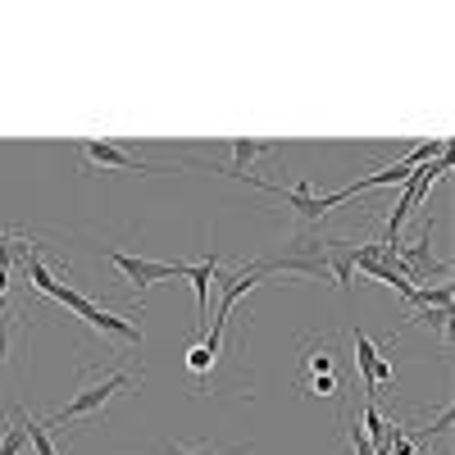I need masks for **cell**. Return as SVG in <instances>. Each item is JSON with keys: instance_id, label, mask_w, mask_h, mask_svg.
Here are the masks:
<instances>
[{"instance_id": "1", "label": "cell", "mask_w": 455, "mask_h": 455, "mask_svg": "<svg viewBox=\"0 0 455 455\" xmlns=\"http://www.w3.org/2000/svg\"><path fill=\"white\" fill-rule=\"evenodd\" d=\"M137 383H141V373H128V369H109V373H100V378L83 373V392L73 396L68 405H60L46 424H51V428H60V424L96 419V414H100L114 396H132V387H137Z\"/></svg>"}, {"instance_id": "2", "label": "cell", "mask_w": 455, "mask_h": 455, "mask_svg": "<svg viewBox=\"0 0 455 455\" xmlns=\"http://www.w3.org/2000/svg\"><path fill=\"white\" fill-rule=\"evenodd\" d=\"M446 169H451V160L446 156H437V160H428V164H419L410 178H405V192H401V201H396V210H392V219H387V233H383V242H401V228H405V219L419 210L424 201H428V192L446 178Z\"/></svg>"}, {"instance_id": "3", "label": "cell", "mask_w": 455, "mask_h": 455, "mask_svg": "<svg viewBox=\"0 0 455 455\" xmlns=\"http://www.w3.org/2000/svg\"><path fill=\"white\" fill-rule=\"evenodd\" d=\"M105 259L124 274V283L132 291H146V287H156L164 278H187V269H192V264H182V259L164 264V259H141V255H128V251H105Z\"/></svg>"}, {"instance_id": "4", "label": "cell", "mask_w": 455, "mask_h": 455, "mask_svg": "<svg viewBox=\"0 0 455 455\" xmlns=\"http://www.w3.org/2000/svg\"><path fill=\"white\" fill-rule=\"evenodd\" d=\"M78 156H83V169H128V173H156L150 164H141L137 156H128V150L119 141H83L78 146Z\"/></svg>"}, {"instance_id": "5", "label": "cell", "mask_w": 455, "mask_h": 455, "mask_svg": "<svg viewBox=\"0 0 455 455\" xmlns=\"http://www.w3.org/2000/svg\"><path fill=\"white\" fill-rule=\"evenodd\" d=\"M219 264H223V255L214 251L210 259H201V264H192V269H187V278H192V287H196V315H201V332H205V319H210V283L219 278Z\"/></svg>"}, {"instance_id": "6", "label": "cell", "mask_w": 455, "mask_h": 455, "mask_svg": "<svg viewBox=\"0 0 455 455\" xmlns=\"http://www.w3.org/2000/svg\"><path fill=\"white\" fill-rule=\"evenodd\" d=\"M92 328L114 337V341H128V347H141V323H132L128 315H109V310H96L92 315Z\"/></svg>"}, {"instance_id": "7", "label": "cell", "mask_w": 455, "mask_h": 455, "mask_svg": "<svg viewBox=\"0 0 455 455\" xmlns=\"http://www.w3.org/2000/svg\"><path fill=\"white\" fill-rule=\"evenodd\" d=\"M14 424L23 428V437L32 442V451H36V455H60V451H55V437H51V424H46V419H32L28 410H19V414H14Z\"/></svg>"}, {"instance_id": "8", "label": "cell", "mask_w": 455, "mask_h": 455, "mask_svg": "<svg viewBox=\"0 0 455 455\" xmlns=\"http://www.w3.org/2000/svg\"><path fill=\"white\" fill-rule=\"evenodd\" d=\"M274 141H233L228 146V156H233V164H223V169H233V173H246V164L251 160H259V156H274Z\"/></svg>"}, {"instance_id": "9", "label": "cell", "mask_w": 455, "mask_h": 455, "mask_svg": "<svg viewBox=\"0 0 455 455\" xmlns=\"http://www.w3.org/2000/svg\"><path fill=\"white\" fill-rule=\"evenodd\" d=\"M251 446H210V442H196V446H182V442H169L164 455H246Z\"/></svg>"}, {"instance_id": "10", "label": "cell", "mask_w": 455, "mask_h": 455, "mask_svg": "<svg viewBox=\"0 0 455 455\" xmlns=\"http://www.w3.org/2000/svg\"><path fill=\"white\" fill-rule=\"evenodd\" d=\"M410 323H424L442 341H451V310H410Z\"/></svg>"}, {"instance_id": "11", "label": "cell", "mask_w": 455, "mask_h": 455, "mask_svg": "<svg viewBox=\"0 0 455 455\" xmlns=\"http://www.w3.org/2000/svg\"><path fill=\"white\" fill-rule=\"evenodd\" d=\"M306 373H310V378H323V373H332L328 341H310V347H306Z\"/></svg>"}, {"instance_id": "12", "label": "cell", "mask_w": 455, "mask_h": 455, "mask_svg": "<svg viewBox=\"0 0 455 455\" xmlns=\"http://www.w3.org/2000/svg\"><path fill=\"white\" fill-rule=\"evenodd\" d=\"M341 387V378L337 373H323V378H306V383H300V392L306 396H332Z\"/></svg>"}, {"instance_id": "13", "label": "cell", "mask_w": 455, "mask_h": 455, "mask_svg": "<svg viewBox=\"0 0 455 455\" xmlns=\"http://www.w3.org/2000/svg\"><path fill=\"white\" fill-rule=\"evenodd\" d=\"M23 446H28L23 428L19 424H5V433H0V455H23Z\"/></svg>"}, {"instance_id": "14", "label": "cell", "mask_w": 455, "mask_h": 455, "mask_svg": "<svg viewBox=\"0 0 455 455\" xmlns=\"http://www.w3.org/2000/svg\"><path fill=\"white\" fill-rule=\"evenodd\" d=\"M187 369H192L196 378H205V373L214 369V355H210V351L201 347V341H196V347H192V351H187Z\"/></svg>"}, {"instance_id": "15", "label": "cell", "mask_w": 455, "mask_h": 455, "mask_svg": "<svg viewBox=\"0 0 455 455\" xmlns=\"http://www.w3.org/2000/svg\"><path fill=\"white\" fill-rule=\"evenodd\" d=\"M14 315V310H10ZM10 315L0 319V369H5V351H10Z\"/></svg>"}, {"instance_id": "16", "label": "cell", "mask_w": 455, "mask_h": 455, "mask_svg": "<svg viewBox=\"0 0 455 455\" xmlns=\"http://www.w3.org/2000/svg\"><path fill=\"white\" fill-rule=\"evenodd\" d=\"M5 291H10V269L0 264V300H5Z\"/></svg>"}, {"instance_id": "17", "label": "cell", "mask_w": 455, "mask_h": 455, "mask_svg": "<svg viewBox=\"0 0 455 455\" xmlns=\"http://www.w3.org/2000/svg\"><path fill=\"white\" fill-rule=\"evenodd\" d=\"M0 433H5V424H0Z\"/></svg>"}]
</instances>
